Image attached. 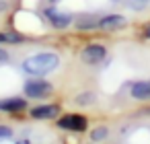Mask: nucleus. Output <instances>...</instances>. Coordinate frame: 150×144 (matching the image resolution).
<instances>
[{
  "instance_id": "nucleus-1",
  "label": "nucleus",
  "mask_w": 150,
  "mask_h": 144,
  "mask_svg": "<svg viewBox=\"0 0 150 144\" xmlns=\"http://www.w3.org/2000/svg\"><path fill=\"white\" fill-rule=\"evenodd\" d=\"M60 66V56L56 52H39L23 60L21 68L29 76H45Z\"/></svg>"
},
{
  "instance_id": "nucleus-2",
  "label": "nucleus",
  "mask_w": 150,
  "mask_h": 144,
  "mask_svg": "<svg viewBox=\"0 0 150 144\" xmlns=\"http://www.w3.org/2000/svg\"><path fill=\"white\" fill-rule=\"evenodd\" d=\"M23 95L27 99H47L54 95V84L43 78H29L23 84Z\"/></svg>"
},
{
  "instance_id": "nucleus-3",
  "label": "nucleus",
  "mask_w": 150,
  "mask_h": 144,
  "mask_svg": "<svg viewBox=\"0 0 150 144\" xmlns=\"http://www.w3.org/2000/svg\"><path fill=\"white\" fill-rule=\"evenodd\" d=\"M56 126L60 130H66V132H76V134H82L88 130V119L80 113H66V115H60Z\"/></svg>"
},
{
  "instance_id": "nucleus-4",
  "label": "nucleus",
  "mask_w": 150,
  "mask_h": 144,
  "mask_svg": "<svg viewBox=\"0 0 150 144\" xmlns=\"http://www.w3.org/2000/svg\"><path fill=\"white\" fill-rule=\"evenodd\" d=\"M107 58V48L103 43H86L80 50V62L86 66H97Z\"/></svg>"
},
{
  "instance_id": "nucleus-5",
  "label": "nucleus",
  "mask_w": 150,
  "mask_h": 144,
  "mask_svg": "<svg viewBox=\"0 0 150 144\" xmlns=\"http://www.w3.org/2000/svg\"><path fill=\"white\" fill-rule=\"evenodd\" d=\"M43 15H45V19L52 23V27L58 29V31L68 29V27L74 23V17H72L70 13H62V11L54 9V6H47V9L43 11Z\"/></svg>"
},
{
  "instance_id": "nucleus-6",
  "label": "nucleus",
  "mask_w": 150,
  "mask_h": 144,
  "mask_svg": "<svg viewBox=\"0 0 150 144\" xmlns=\"http://www.w3.org/2000/svg\"><path fill=\"white\" fill-rule=\"evenodd\" d=\"M127 25V19L119 13H109V15H103L99 17V31H107V33H113V31H119Z\"/></svg>"
},
{
  "instance_id": "nucleus-7",
  "label": "nucleus",
  "mask_w": 150,
  "mask_h": 144,
  "mask_svg": "<svg viewBox=\"0 0 150 144\" xmlns=\"http://www.w3.org/2000/svg\"><path fill=\"white\" fill-rule=\"evenodd\" d=\"M60 105L58 103H43V105H37V107H33V109H29V115L33 117V119H54V117H58L60 115Z\"/></svg>"
},
{
  "instance_id": "nucleus-8",
  "label": "nucleus",
  "mask_w": 150,
  "mask_h": 144,
  "mask_svg": "<svg viewBox=\"0 0 150 144\" xmlns=\"http://www.w3.org/2000/svg\"><path fill=\"white\" fill-rule=\"evenodd\" d=\"M129 97H132L134 101L150 103V78L132 82V84H129Z\"/></svg>"
},
{
  "instance_id": "nucleus-9",
  "label": "nucleus",
  "mask_w": 150,
  "mask_h": 144,
  "mask_svg": "<svg viewBox=\"0 0 150 144\" xmlns=\"http://www.w3.org/2000/svg\"><path fill=\"white\" fill-rule=\"evenodd\" d=\"M29 103L25 97H4L0 99V111L2 113H21L27 111Z\"/></svg>"
},
{
  "instance_id": "nucleus-10",
  "label": "nucleus",
  "mask_w": 150,
  "mask_h": 144,
  "mask_svg": "<svg viewBox=\"0 0 150 144\" xmlns=\"http://www.w3.org/2000/svg\"><path fill=\"white\" fill-rule=\"evenodd\" d=\"M74 29L80 31V33L95 31V29H99V17L93 15V13H82L74 19Z\"/></svg>"
},
{
  "instance_id": "nucleus-11",
  "label": "nucleus",
  "mask_w": 150,
  "mask_h": 144,
  "mask_svg": "<svg viewBox=\"0 0 150 144\" xmlns=\"http://www.w3.org/2000/svg\"><path fill=\"white\" fill-rule=\"evenodd\" d=\"M25 35H21L19 31H0V45L2 43H23Z\"/></svg>"
},
{
  "instance_id": "nucleus-12",
  "label": "nucleus",
  "mask_w": 150,
  "mask_h": 144,
  "mask_svg": "<svg viewBox=\"0 0 150 144\" xmlns=\"http://www.w3.org/2000/svg\"><path fill=\"white\" fill-rule=\"evenodd\" d=\"M88 138H91L93 142H101V140H107V138H109V128H107V126H97V128H93V130H91Z\"/></svg>"
},
{
  "instance_id": "nucleus-13",
  "label": "nucleus",
  "mask_w": 150,
  "mask_h": 144,
  "mask_svg": "<svg viewBox=\"0 0 150 144\" xmlns=\"http://www.w3.org/2000/svg\"><path fill=\"white\" fill-rule=\"evenodd\" d=\"M95 101H97V97H95V93H91V91H84V93H80V95L74 99V103L80 105V107H84V105H93Z\"/></svg>"
},
{
  "instance_id": "nucleus-14",
  "label": "nucleus",
  "mask_w": 150,
  "mask_h": 144,
  "mask_svg": "<svg viewBox=\"0 0 150 144\" xmlns=\"http://www.w3.org/2000/svg\"><path fill=\"white\" fill-rule=\"evenodd\" d=\"M13 136H15V134H13V128L0 123V140H8V138H13Z\"/></svg>"
},
{
  "instance_id": "nucleus-15",
  "label": "nucleus",
  "mask_w": 150,
  "mask_h": 144,
  "mask_svg": "<svg viewBox=\"0 0 150 144\" xmlns=\"http://www.w3.org/2000/svg\"><path fill=\"white\" fill-rule=\"evenodd\" d=\"M8 60H11V54H8L4 48H0V64H6Z\"/></svg>"
},
{
  "instance_id": "nucleus-16",
  "label": "nucleus",
  "mask_w": 150,
  "mask_h": 144,
  "mask_svg": "<svg viewBox=\"0 0 150 144\" xmlns=\"http://www.w3.org/2000/svg\"><path fill=\"white\" fill-rule=\"evenodd\" d=\"M142 35H144L146 39H150V23H146V25H144V31H142Z\"/></svg>"
},
{
  "instance_id": "nucleus-17",
  "label": "nucleus",
  "mask_w": 150,
  "mask_h": 144,
  "mask_svg": "<svg viewBox=\"0 0 150 144\" xmlns=\"http://www.w3.org/2000/svg\"><path fill=\"white\" fill-rule=\"evenodd\" d=\"M8 9V2H6V0H0V13H4Z\"/></svg>"
},
{
  "instance_id": "nucleus-18",
  "label": "nucleus",
  "mask_w": 150,
  "mask_h": 144,
  "mask_svg": "<svg viewBox=\"0 0 150 144\" xmlns=\"http://www.w3.org/2000/svg\"><path fill=\"white\" fill-rule=\"evenodd\" d=\"M142 2H144V4H150V0H142Z\"/></svg>"
},
{
  "instance_id": "nucleus-19",
  "label": "nucleus",
  "mask_w": 150,
  "mask_h": 144,
  "mask_svg": "<svg viewBox=\"0 0 150 144\" xmlns=\"http://www.w3.org/2000/svg\"><path fill=\"white\" fill-rule=\"evenodd\" d=\"M113 2H119V0H113Z\"/></svg>"
}]
</instances>
